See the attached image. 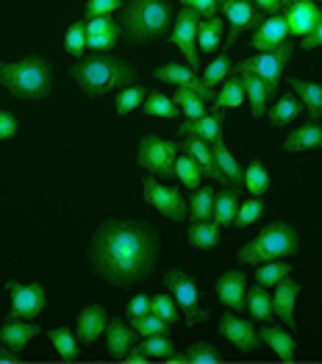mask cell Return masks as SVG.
Segmentation results:
<instances>
[{"mask_svg":"<svg viewBox=\"0 0 322 364\" xmlns=\"http://www.w3.org/2000/svg\"><path fill=\"white\" fill-rule=\"evenodd\" d=\"M156 247V234L142 220H106L89 242V264L112 287H131L153 273Z\"/></svg>","mask_w":322,"mask_h":364,"instance_id":"obj_1","label":"cell"},{"mask_svg":"<svg viewBox=\"0 0 322 364\" xmlns=\"http://www.w3.org/2000/svg\"><path fill=\"white\" fill-rule=\"evenodd\" d=\"M136 70L122 59L106 56V53H92L89 59H81L73 67V78L89 97H106L109 92L122 90L134 81Z\"/></svg>","mask_w":322,"mask_h":364,"instance_id":"obj_2","label":"cell"},{"mask_svg":"<svg viewBox=\"0 0 322 364\" xmlns=\"http://www.w3.org/2000/svg\"><path fill=\"white\" fill-rule=\"evenodd\" d=\"M0 87H6L14 97L39 100V97L50 95L53 73L42 56H31V59L14 61V64L0 61Z\"/></svg>","mask_w":322,"mask_h":364,"instance_id":"obj_3","label":"cell"},{"mask_svg":"<svg viewBox=\"0 0 322 364\" xmlns=\"http://www.w3.org/2000/svg\"><path fill=\"white\" fill-rule=\"evenodd\" d=\"M170 6L167 0H128L122 14V31L128 42H150L170 31Z\"/></svg>","mask_w":322,"mask_h":364,"instance_id":"obj_4","label":"cell"},{"mask_svg":"<svg viewBox=\"0 0 322 364\" xmlns=\"http://www.w3.org/2000/svg\"><path fill=\"white\" fill-rule=\"evenodd\" d=\"M297 253V234L289 223H269L264 231L239 250L242 264H264L272 259H292Z\"/></svg>","mask_w":322,"mask_h":364,"instance_id":"obj_5","label":"cell"},{"mask_svg":"<svg viewBox=\"0 0 322 364\" xmlns=\"http://www.w3.org/2000/svg\"><path fill=\"white\" fill-rule=\"evenodd\" d=\"M292 39L289 42H284L278 50H272V53H259V56H250V59H242L236 64V75L239 73H256L259 78H262L264 84H267V90H269V97L278 92V84H281V75H284V67H286V61L292 59Z\"/></svg>","mask_w":322,"mask_h":364,"instance_id":"obj_6","label":"cell"},{"mask_svg":"<svg viewBox=\"0 0 322 364\" xmlns=\"http://www.w3.org/2000/svg\"><path fill=\"white\" fill-rule=\"evenodd\" d=\"M176 142H167V139H161L156 134L142 136V142H139V167H145V170L161 176V178H173L176 176Z\"/></svg>","mask_w":322,"mask_h":364,"instance_id":"obj_7","label":"cell"},{"mask_svg":"<svg viewBox=\"0 0 322 364\" xmlns=\"http://www.w3.org/2000/svg\"><path fill=\"white\" fill-rule=\"evenodd\" d=\"M164 284H167V289L173 292L176 304L186 311V326L205 323V320L211 317V314H208V309L200 306V292H198L195 281L183 273V270H170V273L164 275Z\"/></svg>","mask_w":322,"mask_h":364,"instance_id":"obj_8","label":"cell"},{"mask_svg":"<svg viewBox=\"0 0 322 364\" xmlns=\"http://www.w3.org/2000/svg\"><path fill=\"white\" fill-rule=\"evenodd\" d=\"M198 26H200V14H198L195 9L181 6L178 20H176V28H173V33H170L173 45H176L183 56H186V61H189V67H192V70H198V67H200V50H198Z\"/></svg>","mask_w":322,"mask_h":364,"instance_id":"obj_9","label":"cell"},{"mask_svg":"<svg viewBox=\"0 0 322 364\" xmlns=\"http://www.w3.org/2000/svg\"><path fill=\"white\" fill-rule=\"evenodd\" d=\"M142 189H145L147 203L156 212L164 214V217L176 220V223H181L186 217V212H189V206H186V200H183V195H181L178 186H167V183H159L156 178H145Z\"/></svg>","mask_w":322,"mask_h":364,"instance_id":"obj_10","label":"cell"},{"mask_svg":"<svg viewBox=\"0 0 322 364\" xmlns=\"http://www.w3.org/2000/svg\"><path fill=\"white\" fill-rule=\"evenodd\" d=\"M6 289L11 292V317L20 320H33L45 311L48 295L42 284H20V281H9Z\"/></svg>","mask_w":322,"mask_h":364,"instance_id":"obj_11","label":"cell"},{"mask_svg":"<svg viewBox=\"0 0 322 364\" xmlns=\"http://www.w3.org/2000/svg\"><path fill=\"white\" fill-rule=\"evenodd\" d=\"M217 9L228 17V45H234L236 36L239 33H245V31L250 28H259L264 23V14L259 9H253L247 0H217Z\"/></svg>","mask_w":322,"mask_h":364,"instance_id":"obj_12","label":"cell"},{"mask_svg":"<svg viewBox=\"0 0 322 364\" xmlns=\"http://www.w3.org/2000/svg\"><path fill=\"white\" fill-rule=\"evenodd\" d=\"M284 42H289V23L286 14H269L264 17V23L250 36V48H256L259 53H272L278 50Z\"/></svg>","mask_w":322,"mask_h":364,"instance_id":"obj_13","label":"cell"},{"mask_svg":"<svg viewBox=\"0 0 322 364\" xmlns=\"http://www.w3.org/2000/svg\"><path fill=\"white\" fill-rule=\"evenodd\" d=\"M153 78H156V81L176 84V87H189V90L198 92L203 100H217V90L205 87L203 78H198V75L192 73V67H183V64H173V61H170V64L153 70Z\"/></svg>","mask_w":322,"mask_h":364,"instance_id":"obj_14","label":"cell"},{"mask_svg":"<svg viewBox=\"0 0 322 364\" xmlns=\"http://www.w3.org/2000/svg\"><path fill=\"white\" fill-rule=\"evenodd\" d=\"M220 334L225 336L231 345H236L242 353H253V350L262 348V336L253 328V323L239 320L234 314H225V317L220 320Z\"/></svg>","mask_w":322,"mask_h":364,"instance_id":"obj_15","label":"cell"},{"mask_svg":"<svg viewBox=\"0 0 322 364\" xmlns=\"http://www.w3.org/2000/svg\"><path fill=\"white\" fill-rule=\"evenodd\" d=\"M84 23H87V48H92L95 53H106L109 48H114L117 36L122 33V28L112 20V14L84 17Z\"/></svg>","mask_w":322,"mask_h":364,"instance_id":"obj_16","label":"cell"},{"mask_svg":"<svg viewBox=\"0 0 322 364\" xmlns=\"http://www.w3.org/2000/svg\"><path fill=\"white\" fill-rule=\"evenodd\" d=\"M217 298L234 311H245L247 306V275L242 270L220 275L217 281Z\"/></svg>","mask_w":322,"mask_h":364,"instance_id":"obj_17","label":"cell"},{"mask_svg":"<svg viewBox=\"0 0 322 364\" xmlns=\"http://www.w3.org/2000/svg\"><path fill=\"white\" fill-rule=\"evenodd\" d=\"M300 295V284L292 281L289 275L284 281L275 284V292H272V311L284 320V326L289 331H297V323H294V301Z\"/></svg>","mask_w":322,"mask_h":364,"instance_id":"obj_18","label":"cell"},{"mask_svg":"<svg viewBox=\"0 0 322 364\" xmlns=\"http://www.w3.org/2000/svg\"><path fill=\"white\" fill-rule=\"evenodd\" d=\"M284 9H286L284 14H286V23H289V33H294V36H306L320 20L317 0H294L292 6H284Z\"/></svg>","mask_w":322,"mask_h":364,"instance_id":"obj_19","label":"cell"},{"mask_svg":"<svg viewBox=\"0 0 322 364\" xmlns=\"http://www.w3.org/2000/svg\"><path fill=\"white\" fill-rule=\"evenodd\" d=\"M183 151L189 153L198 164H200V170H203V176H208L211 181H220V183H228L225 181V176H222V170L217 167V159H214V148L203 142L200 136H189V134H183Z\"/></svg>","mask_w":322,"mask_h":364,"instance_id":"obj_20","label":"cell"},{"mask_svg":"<svg viewBox=\"0 0 322 364\" xmlns=\"http://www.w3.org/2000/svg\"><path fill=\"white\" fill-rule=\"evenodd\" d=\"M109 326V311L103 306H87L81 314H78V326H75V336L78 342L92 345L97 336L106 331Z\"/></svg>","mask_w":322,"mask_h":364,"instance_id":"obj_21","label":"cell"},{"mask_svg":"<svg viewBox=\"0 0 322 364\" xmlns=\"http://www.w3.org/2000/svg\"><path fill=\"white\" fill-rule=\"evenodd\" d=\"M222 114L214 112V114H203V117H195V120H186L181 125V136L189 134V136H200L208 145H217L222 142Z\"/></svg>","mask_w":322,"mask_h":364,"instance_id":"obj_22","label":"cell"},{"mask_svg":"<svg viewBox=\"0 0 322 364\" xmlns=\"http://www.w3.org/2000/svg\"><path fill=\"white\" fill-rule=\"evenodd\" d=\"M39 334V326H33L31 320H20V317H9L6 326L0 328V342L6 348H11L14 353H20L28 345L33 336Z\"/></svg>","mask_w":322,"mask_h":364,"instance_id":"obj_23","label":"cell"},{"mask_svg":"<svg viewBox=\"0 0 322 364\" xmlns=\"http://www.w3.org/2000/svg\"><path fill=\"white\" fill-rule=\"evenodd\" d=\"M134 328L131 326H125L119 317L114 320H109V326H106V348H109V353L114 356V359H122L131 348H134Z\"/></svg>","mask_w":322,"mask_h":364,"instance_id":"obj_24","label":"cell"},{"mask_svg":"<svg viewBox=\"0 0 322 364\" xmlns=\"http://www.w3.org/2000/svg\"><path fill=\"white\" fill-rule=\"evenodd\" d=\"M314 148H322V125H320V122L303 125V128L292 131V134L284 139V151H286V153L314 151Z\"/></svg>","mask_w":322,"mask_h":364,"instance_id":"obj_25","label":"cell"},{"mask_svg":"<svg viewBox=\"0 0 322 364\" xmlns=\"http://www.w3.org/2000/svg\"><path fill=\"white\" fill-rule=\"evenodd\" d=\"M242 87H245V97H250V112L253 117L267 114V100H269V90L256 73H239Z\"/></svg>","mask_w":322,"mask_h":364,"instance_id":"obj_26","label":"cell"},{"mask_svg":"<svg viewBox=\"0 0 322 364\" xmlns=\"http://www.w3.org/2000/svg\"><path fill=\"white\" fill-rule=\"evenodd\" d=\"M292 92L306 103V112L314 122L322 117V84H311V81H300V78H289Z\"/></svg>","mask_w":322,"mask_h":364,"instance_id":"obj_27","label":"cell"},{"mask_svg":"<svg viewBox=\"0 0 322 364\" xmlns=\"http://www.w3.org/2000/svg\"><path fill=\"white\" fill-rule=\"evenodd\" d=\"M259 336H262L264 345H269L278 353L281 362H294V336L289 331H284L278 326H264Z\"/></svg>","mask_w":322,"mask_h":364,"instance_id":"obj_28","label":"cell"},{"mask_svg":"<svg viewBox=\"0 0 322 364\" xmlns=\"http://www.w3.org/2000/svg\"><path fill=\"white\" fill-rule=\"evenodd\" d=\"M222 28H225V23H222V17H217V14L200 20V26H198V50H200V53H214V50L220 48Z\"/></svg>","mask_w":322,"mask_h":364,"instance_id":"obj_29","label":"cell"},{"mask_svg":"<svg viewBox=\"0 0 322 364\" xmlns=\"http://www.w3.org/2000/svg\"><path fill=\"white\" fill-rule=\"evenodd\" d=\"M186 240H189L192 247H198V250H211V247H217V242H220V225L211 223V220L195 223V225H189Z\"/></svg>","mask_w":322,"mask_h":364,"instance_id":"obj_30","label":"cell"},{"mask_svg":"<svg viewBox=\"0 0 322 364\" xmlns=\"http://www.w3.org/2000/svg\"><path fill=\"white\" fill-rule=\"evenodd\" d=\"M239 212V192L236 189H222L217 198H214V223L217 225H231Z\"/></svg>","mask_w":322,"mask_h":364,"instance_id":"obj_31","label":"cell"},{"mask_svg":"<svg viewBox=\"0 0 322 364\" xmlns=\"http://www.w3.org/2000/svg\"><path fill=\"white\" fill-rule=\"evenodd\" d=\"M245 103V87H242V78L231 75L220 90H217V100H214V112H222V109H234Z\"/></svg>","mask_w":322,"mask_h":364,"instance_id":"obj_32","label":"cell"},{"mask_svg":"<svg viewBox=\"0 0 322 364\" xmlns=\"http://www.w3.org/2000/svg\"><path fill=\"white\" fill-rule=\"evenodd\" d=\"M211 148H214V159H217V167L222 170L225 181L231 183V186H242V183H245V173L239 170V164H236L234 153L225 148V142H217V145H211Z\"/></svg>","mask_w":322,"mask_h":364,"instance_id":"obj_33","label":"cell"},{"mask_svg":"<svg viewBox=\"0 0 322 364\" xmlns=\"http://www.w3.org/2000/svg\"><path fill=\"white\" fill-rule=\"evenodd\" d=\"M214 198H217V192L211 186H203V189L198 186V192L189 200V217H192V223L211 220V214H214Z\"/></svg>","mask_w":322,"mask_h":364,"instance_id":"obj_34","label":"cell"},{"mask_svg":"<svg viewBox=\"0 0 322 364\" xmlns=\"http://www.w3.org/2000/svg\"><path fill=\"white\" fill-rule=\"evenodd\" d=\"M176 106L186 114V120H195V117H203L205 114V100L189 87H178L176 95H173Z\"/></svg>","mask_w":322,"mask_h":364,"instance_id":"obj_35","label":"cell"},{"mask_svg":"<svg viewBox=\"0 0 322 364\" xmlns=\"http://www.w3.org/2000/svg\"><path fill=\"white\" fill-rule=\"evenodd\" d=\"M145 114L147 117H164V120H176L181 109L176 106L173 97L161 95V92H150L145 97Z\"/></svg>","mask_w":322,"mask_h":364,"instance_id":"obj_36","label":"cell"},{"mask_svg":"<svg viewBox=\"0 0 322 364\" xmlns=\"http://www.w3.org/2000/svg\"><path fill=\"white\" fill-rule=\"evenodd\" d=\"M245 189L253 195V198H262L269 192V173L262 161H250V167L245 170Z\"/></svg>","mask_w":322,"mask_h":364,"instance_id":"obj_37","label":"cell"},{"mask_svg":"<svg viewBox=\"0 0 322 364\" xmlns=\"http://www.w3.org/2000/svg\"><path fill=\"white\" fill-rule=\"evenodd\" d=\"M176 176L183 181V186H189V189H198L200 181H203V170H200V164H198L189 153H183V156L176 159Z\"/></svg>","mask_w":322,"mask_h":364,"instance_id":"obj_38","label":"cell"},{"mask_svg":"<svg viewBox=\"0 0 322 364\" xmlns=\"http://www.w3.org/2000/svg\"><path fill=\"white\" fill-rule=\"evenodd\" d=\"M267 114H269L272 125H286V122H292L294 117H300V97H297V95H284V97L272 106V112H267Z\"/></svg>","mask_w":322,"mask_h":364,"instance_id":"obj_39","label":"cell"},{"mask_svg":"<svg viewBox=\"0 0 322 364\" xmlns=\"http://www.w3.org/2000/svg\"><path fill=\"white\" fill-rule=\"evenodd\" d=\"M247 306H250V314L256 317V320H262V323H269L272 320V298H269V292H264V287H250V292H247Z\"/></svg>","mask_w":322,"mask_h":364,"instance_id":"obj_40","label":"cell"},{"mask_svg":"<svg viewBox=\"0 0 322 364\" xmlns=\"http://www.w3.org/2000/svg\"><path fill=\"white\" fill-rule=\"evenodd\" d=\"M131 328L139 336L153 334H170V323L156 317V314H131Z\"/></svg>","mask_w":322,"mask_h":364,"instance_id":"obj_41","label":"cell"},{"mask_svg":"<svg viewBox=\"0 0 322 364\" xmlns=\"http://www.w3.org/2000/svg\"><path fill=\"white\" fill-rule=\"evenodd\" d=\"M50 342L56 345V350H59V356L64 362H75L78 359V339L73 336L70 328H53L50 331Z\"/></svg>","mask_w":322,"mask_h":364,"instance_id":"obj_42","label":"cell"},{"mask_svg":"<svg viewBox=\"0 0 322 364\" xmlns=\"http://www.w3.org/2000/svg\"><path fill=\"white\" fill-rule=\"evenodd\" d=\"M64 50L70 56H84V50H87V23L84 20L73 23L67 28V33H64Z\"/></svg>","mask_w":322,"mask_h":364,"instance_id":"obj_43","label":"cell"},{"mask_svg":"<svg viewBox=\"0 0 322 364\" xmlns=\"http://www.w3.org/2000/svg\"><path fill=\"white\" fill-rule=\"evenodd\" d=\"M136 348H139L142 353H147V356H153V359H167V356H173V339H170V334L147 336Z\"/></svg>","mask_w":322,"mask_h":364,"instance_id":"obj_44","label":"cell"},{"mask_svg":"<svg viewBox=\"0 0 322 364\" xmlns=\"http://www.w3.org/2000/svg\"><path fill=\"white\" fill-rule=\"evenodd\" d=\"M292 273V267L286 264V262H264L262 267L256 270V281L262 284V287H275L278 281H284L286 275Z\"/></svg>","mask_w":322,"mask_h":364,"instance_id":"obj_45","label":"cell"},{"mask_svg":"<svg viewBox=\"0 0 322 364\" xmlns=\"http://www.w3.org/2000/svg\"><path fill=\"white\" fill-rule=\"evenodd\" d=\"M228 70H231V59H228V53L217 56V59L205 67L203 84L205 87H211V90H217V87H220V81H225V78H228Z\"/></svg>","mask_w":322,"mask_h":364,"instance_id":"obj_46","label":"cell"},{"mask_svg":"<svg viewBox=\"0 0 322 364\" xmlns=\"http://www.w3.org/2000/svg\"><path fill=\"white\" fill-rule=\"evenodd\" d=\"M150 314H156V317H161V320H167V323H178V320H181L176 301H173L170 295H164V292L156 295V298H150Z\"/></svg>","mask_w":322,"mask_h":364,"instance_id":"obj_47","label":"cell"},{"mask_svg":"<svg viewBox=\"0 0 322 364\" xmlns=\"http://www.w3.org/2000/svg\"><path fill=\"white\" fill-rule=\"evenodd\" d=\"M145 97H147L145 87H125V90L117 95V114H131Z\"/></svg>","mask_w":322,"mask_h":364,"instance_id":"obj_48","label":"cell"},{"mask_svg":"<svg viewBox=\"0 0 322 364\" xmlns=\"http://www.w3.org/2000/svg\"><path fill=\"white\" fill-rule=\"evenodd\" d=\"M183 356H186V364H217V362H222V356H220L211 345H205V342H195Z\"/></svg>","mask_w":322,"mask_h":364,"instance_id":"obj_49","label":"cell"},{"mask_svg":"<svg viewBox=\"0 0 322 364\" xmlns=\"http://www.w3.org/2000/svg\"><path fill=\"white\" fill-rule=\"evenodd\" d=\"M264 214V200L259 198H253V200H247V203H239V212H236V228H247L250 223H256L259 217Z\"/></svg>","mask_w":322,"mask_h":364,"instance_id":"obj_50","label":"cell"},{"mask_svg":"<svg viewBox=\"0 0 322 364\" xmlns=\"http://www.w3.org/2000/svg\"><path fill=\"white\" fill-rule=\"evenodd\" d=\"M119 9V0H87V17H103Z\"/></svg>","mask_w":322,"mask_h":364,"instance_id":"obj_51","label":"cell"},{"mask_svg":"<svg viewBox=\"0 0 322 364\" xmlns=\"http://www.w3.org/2000/svg\"><path fill=\"white\" fill-rule=\"evenodd\" d=\"M303 39V50H314V48H322V6H320V20H317V26L308 31L306 36H300Z\"/></svg>","mask_w":322,"mask_h":364,"instance_id":"obj_52","label":"cell"},{"mask_svg":"<svg viewBox=\"0 0 322 364\" xmlns=\"http://www.w3.org/2000/svg\"><path fill=\"white\" fill-rule=\"evenodd\" d=\"M17 136V117L11 112H0V139H14Z\"/></svg>","mask_w":322,"mask_h":364,"instance_id":"obj_53","label":"cell"},{"mask_svg":"<svg viewBox=\"0 0 322 364\" xmlns=\"http://www.w3.org/2000/svg\"><path fill=\"white\" fill-rule=\"evenodd\" d=\"M181 6L195 9V11L203 14V17H214V14H217V0H181Z\"/></svg>","mask_w":322,"mask_h":364,"instance_id":"obj_54","label":"cell"},{"mask_svg":"<svg viewBox=\"0 0 322 364\" xmlns=\"http://www.w3.org/2000/svg\"><path fill=\"white\" fill-rule=\"evenodd\" d=\"M128 314H150V298L147 295H136L128 304Z\"/></svg>","mask_w":322,"mask_h":364,"instance_id":"obj_55","label":"cell"},{"mask_svg":"<svg viewBox=\"0 0 322 364\" xmlns=\"http://www.w3.org/2000/svg\"><path fill=\"white\" fill-rule=\"evenodd\" d=\"M256 6L267 14H278L284 9V0H256Z\"/></svg>","mask_w":322,"mask_h":364,"instance_id":"obj_56","label":"cell"},{"mask_svg":"<svg viewBox=\"0 0 322 364\" xmlns=\"http://www.w3.org/2000/svg\"><path fill=\"white\" fill-rule=\"evenodd\" d=\"M14 362H20L17 353L11 348H0V364H14Z\"/></svg>","mask_w":322,"mask_h":364,"instance_id":"obj_57","label":"cell"},{"mask_svg":"<svg viewBox=\"0 0 322 364\" xmlns=\"http://www.w3.org/2000/svg\"><path fill=\"white\" fill-rule=\"evenodd\" d=\"M292 3H294V0H284V6H292Z\"/></svg>","mask_w":322,"mask_h":364,"instance_id":"obj_58","label":"cell"},{"mask_svg":"<svg viewBox=\"0 0 322 364\" xmlns=\"http://www.w3.org/2000/svg\"><path fill=\"white\" fill-rule=\"evenodd\" d=\"M317 3H322V0H317Z\"/></svg>","mask_w":322,"mask_h":364,"instance_id":"obj_59","label":"cell"}]
</instances>
